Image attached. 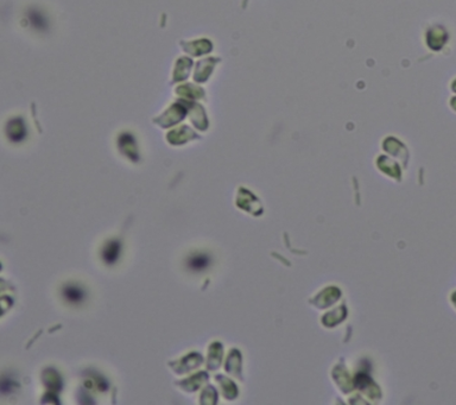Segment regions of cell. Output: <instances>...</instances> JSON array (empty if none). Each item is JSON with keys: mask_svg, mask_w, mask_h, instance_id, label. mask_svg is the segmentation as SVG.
<instances>
[{"mask_svg": "<svg viewBox=\"0 0 456 405\" xmlns=\"http://www.w3.org/2000/svg\"><path fill=\"white\" fill-rule=\"evenodd\" d=\"M62 295L67 302L73 303V305L81 303L86 297V292L83 291V289L80 288L79 285H74V284L64 287Z\"/></svg>", "mask_w": 456, "mask_h": 405, "instance_id": "cell-3", "label": "cell"}, {"mask_svg": "<svg viewBox=\"0 0 456 405\" xmlns=\"http://www.w3.org/2000/svg\"><path fill=\"white\" fill-rule=\"evenodd\" d=\"M209 264H211V258L207 255H204V253L191 256L187 260L188 269L195 271V272H200V271L206 270L209 266Z\"/></svg>", "mask_w": 456, "mask_h": 405, "instance_id": "cell-4", "label": "cell"}, {"mask_svg": "<svg viewBox=\"0 0 456 405\" xmlns=\"http://www.w3.org/2000/svg\"><path fill=\"white\" fill-rule=\"evenodd\" d=\"M28 18L32 27L38 29V30H45L46 27H48V23H46L45 18L43 17V14L39 12V11L36 10L29 11Z\"/></svg>", "mask_w": 456, "mask_h": 405, "instance_id": "cell-5", "label": "cell"}, {"mask_svg": "<svg viewBox=\"0 0 456 405\" xmlns=\"http://www.w3.org/2000/svg\"><path fill=\"white\" fill-rule=\"evenodd\" d=\"M120 249L121 246L119 244V241L117 240L108 241V243L104 246L103 253H101L103 260L106 264H108V265H112V264L117 262L119 256H120Z\"/></svg>", "mask_w": 456, "mask_h": 405, "instance_id": "cell-2", "label": "cell"}, {"mask_svg": "<svg viewBox=\"0 0 456 405\" xmlns=\"http://www.w3.org/2000/svg\"><path fill=\"white\" fill-rule=\"evenodd\" d=\"M7 135L12 142H21L27 136V129L20 118L12 119L7 125Z\"/></svg>", "mask_w": 456, "mask_h": 405, "instance_id": "cell-1", "label": "cell"}]
</instances>
